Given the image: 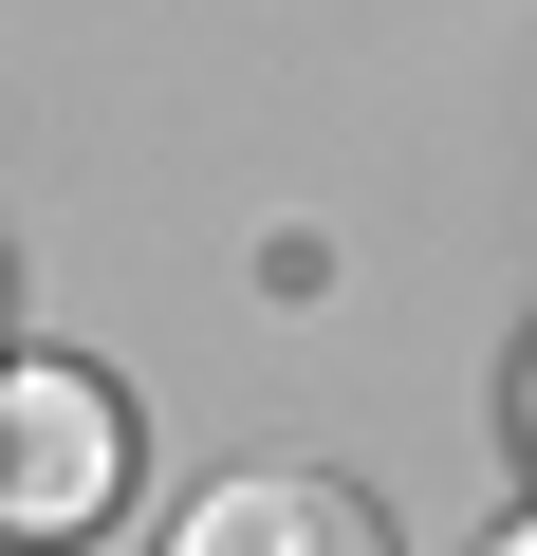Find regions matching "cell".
I'll return each mask as SVG.
<instances>
[{
    "label": "cell",
    "mask_w": 537,
    "mask_h": 556,
    "mask_svg": "<svg viewBox=\"0 0 537 556\" xmlns=\"http://www.w3.org/2000/svg\"><path fill=\"white\" fill-rule=\"evenodd\" d=\"M519 427H537V390H519Z\"/></svg>",
    "instance_id": "cell-5"
},
{
    "label": "cell",
    "mask_w": 537,
    "mask_h": 556,
    "mask_svg": "<svg viewBox=\"0 0 537 556\" xmlns=\"http://www.w3.org/2000/svg\"><path fill=\"white\" fill-rule=\"evenodd\" d=\"M482 556H537V519H519V538H482Z\"/></svg>",
    "instance_id": "cell-4"
},
{
    "label": "cell",
    "mask_w": 537,
    "mask_h": 556,
    "mask_svg": "<svg viewBox=\"0 0 537 556\" xmlns=\"http://www.w3.org/2000/svg\"><path fill=\"white\" fill-rule=\"evenodd\" d=\"M0 334H20V260H0Z\"/></svg>",
    "instance_id": "cell-3"
},
{
    "label": "cell",
    "mask_w": 537,
    "mask_h": 556,
    "mask_svg": "<svg viewBox=\"0 0 537 556\" xmlns=\"http://www.w3.org/2000/svg\"><path fill=\"white\" fill-rule=\"evenodd\" d=\"M167 556H389V519L353 482H316V464H259V482H204Z\"/></svg>",
    "instance_id": "cell-2"
},
{
    "label": "cell",
    "mask_w": 537,
    "mask_h": 556,
    "mask_svg": "<svg viewBox=\"0 0 537 556\" xmlns=\"http://www.w3.org/2000/svg\"><path fill=\"white\" fill-rule=\"evenodd\" d=\"M112 482H130V408L93 371L20 353V371H0V538H93Z\"/></svg>",
    "instance_id": "cell-1"
}]
</instances>
